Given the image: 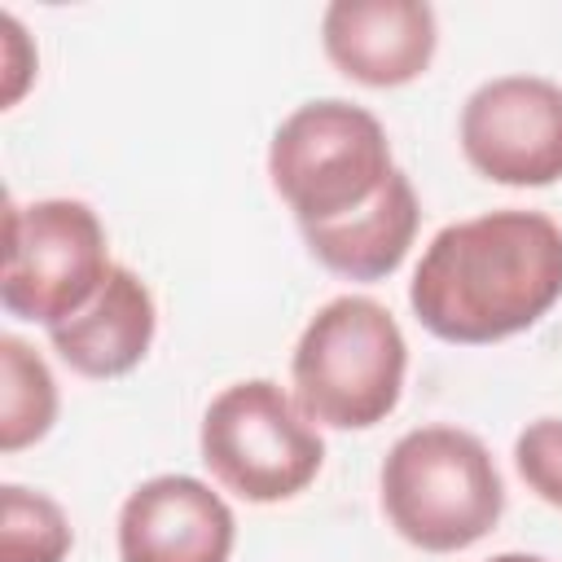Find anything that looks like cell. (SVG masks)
<instances>
[{
  "label": "cell",
  "mask_w": 562,
  "mask_h": 562,
  "mask_svg": "<svg viewBox=\"0 0 562 562\" xmlns=\"http://www.w3.org/2000/svg\"><path fill=\"white\" fill-rule=\"evenodd\" d=\"M198 448L215 483L250 505L299 496L325 465L321 430L272 378L224 386L202 413Z\"/></svg>",
  "instance_id": "cell-5"
},
{
  "label": "cell",
  "mask_w": 562,
  "mask_h": 562,
  "mask_svg": "<svg viewBox=\"0 0 562 562\" xmlns=\"http://www.w3.org/2000/svg\"><path fill=\"white\" fill-rule=\"evenodd\" d=\"M158 334V307H154V290L123 263L110 268L101 294L75 312L70 321L48 329L53 351L79 373V378H123L132 373Z\"/></svg>",
  "instance_id": "cell-10"
},
{
  "label": "cell",
  "mask_w": 562,
  "mask_h": 562,
  "mask_svg": "<svg viewBox=\"0 0 562 562\" xmlns=\"http://www.w3.org/2000/svg\"><path fill=\"white\" fill-rule=\"evenodd\" d=\"M321 44L338 75L364 88H400L426 75L439 22L426 0H334L321 13Z\"/></svg>",
  "instance_id": "cell-9"
},
{
  "label": "cell",
  "mask_w": 562,
  "mask_h": 562,
  "mask_svg": "<svg viewBox=\"0 0 562 562\" xmlns=\"http://www.w3.org/2000/svg\"><path fill=\"white\" fill-rule=\"evenodd\" d=\"M0 31H4V105H13V101L22 97L31 70H35V61H22V57H18V48H22L26 35H22V26H18L13 13L0 18Z\"/></svg>",
  "instance_id": "cell-15"
},
{
  "label": "cell",
  "mask_w": 562,
  "mask_h": 562,
  "mask_svg": "<svg viewBox=\"0 0 562 562\" xmlns=\"http://www.w3.org/2000/svg\"><path fill=\"white\" fill-rule=\"evenodd\" d=\"M417 224H422V206L413 180L395 167L391 180L378 189V198L364 202L360 211L329 224H303V241L321 268L347 281H382L404 263Z\"/></svg>",
  "instance_id": "cell-11"
},
{
  "label": "cell",
  "mask_w": 562,
  "mask_h": 562,
  "mask_svg": "<svg viewBox=\"0 0 562 562\" xmlns=\"http://www.w3.org/2000/svg\"><path fill=\"white\" fill-rule=\"evenodd\" d=\"M75 544L66 509L22 483L0 487V562H61Z\"/></svg>",
  "instance_id": "cell-13"
},
{
  "label": "cell",
  "mask_w": 562,
  "mask_h": 562,
  "mask_svg": "<svg viewBox=\"0 0 562 562\" xmlns=\"http://www.w3.org/2000/svg\"><path fill=\"white\" fill-rule=\"evenodd\" d=\"M237 518L228 501L193 474H154L119 509L123 562H228Z\"/></svg>",
  "instance_id": "cell-8"
},
{
  "label": "cell",
  "mask_w": 562,
  "mask_h": 562,
  "mask_svg": "<svg viewBox=\"0 0 562 562\" xmlns=\"http://www.w3.org/2000/svg\"><path fill=\"white\" fill-rule=\"evenodd\" d=\"M487 562H549V558H540V553H496Z\"/></svg>",
  "instance_id": "cell-16"
},
{
  "label": "cell",
  "mask_w": 562,
  "mask_h": 562,
  "mask_svg": "<svg viewBox=\"0 0 562 562\" xmlns=\"http://www.w3.org/2000/svg\"><path fill=\"white\" fill-rule=\"evenodd\" d=\"M404 329L369 294H338L316 307L290 356L299 408L334 430H369L386 422L404 395Z\"/></svg>",
  "instance_id": "cell-3"
},
{
  "label": "cell",
  "mask_w": 562,
  "mask_h": 562,
  "mask_svg": "<svg viewBox=\"0 0 562 562\" xmlns=\"http://www.w3.org/2000/svg\"><path fill=\"white\" fill-rule=\"evenodd\" d=\"M382 514L422 553H461L505 514V483L487 443L461 426H417L382 461Z\"/></svg>",
  "instance_id": "cell-2"
},
{
  "label": "cell",
  "mask_w": 562,
  "mask_h": 562,
  "mask_svg": "<svg viewBox=\"0 0 562 562\" xmlns=\"http://www.w3.org/2000/svg\"><path fill=\"white\" fill-rule=\"evenodd\" d=\"M105 224L79 198H40L4 206L0 303L31 325H61L83 312L110 277Z\"/></svg>",
  "instance_id": "cell-6"
},
{
  "label": "cell",
  "mask_w": 562,
  "mask_h": 562,
  "mask_svg": "<svg viewBox=\"0 0 562 562\" xmlns=\"http://www.w3.org/2000/svg\"><path fill=\"white\" fill-rule=\"evenodd\" d=\"M391 140L373 110L321 97L290 110L268 145V180L277 198L303 224H329L364 202L391 180Z\"/></svg>",
  "instance_id": "cell-4"
},
{
  "label": "cell",
  "mask_w": 562,
  "mask_h": 562,
  "mask_svg": "<svg viewBox=\"0 0 562 562\" xmlns=\"http://www.w3.org/2000/svg\"><path fill=\"white\" fill-rule=\"evenodd\" d=\"M0 448L18 452L40 443L57 422V382L44 356L18 334L0 338Z\"/></svg>",
  "instance_id": "cell-12"
},
{
  "label": "cell",
  "mask_w": 562,
  "mask_h": 562,
  "mask_svg": "<svg viewBox=\"0 0 562 562\" xmlns=\"http://www.w3.org/2000/svg\"><path fill=\"white\" fill-rule=\"evenodd\" d=\"M558 299L562 224L522 206L443 224L408 281V307L422 329L457 347L514 338L531 329Z\"/></svg>",
  "instance_id": "cell-1"
},
{
  "label": "cell",
  "mask_w": 562,
  "mask_h": 562,
  "mask_svg": "<svg viewBox=\"0 0 562 562\" xmlns=\"http://www.w3.org/2000/svg\"><path fill=\"white\" fill-rule=\"evenodd\" d=\"M465 162L509 189L562 180V83L540 75H496L461 105Z\"/></svg>",
  "instance_id": "cell-7"
},
{
  "label": "cell",
  "mask_w": 562,
  "mask_h": 562,
  "mask_svg": "<svg viewBox=\"0 0 562 562\" xmlns=\"http://www.w3.org/2000/svg\"><path fill=\"white\" fill-rule=\"evenodd\" d=\"M514 465L544 505L562 509V417L527 422L514 439Z\"/></svg>",
  "instance_id": "cell-14"
}]
</instances>
